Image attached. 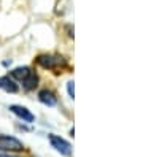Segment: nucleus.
Listing matches in <instances>:
<instances>
[{"instance_id":"nucleus-5","label":"nucleus","mask_w":159,"mask_h":157,"mask_svg":"<svg viewBox=\"0 0 159 157\" xmlns=\"http://www.w3.org/2000/svg\"><path fill=\"white\" fill-rule=\"evenodd\" d=\"M10 111H11L13 114H16L18 117H21L24 122H34V119H35V116H34L27 108H25V107H21V105H11Z\"/></svg>"},{"instance_id":"nucleus-8","label":"nucleus","mask_w":159,"mask_h":157,"mask_svg":"<svg viewBox=\"0 0 159 157\" xmlns=\"http://www.w3.org/2000/svg\"><path fill=\"white\" fill-rule=\"evenodd\" d=\"M67 90H69V95L73 98V97H75V87H73V81H70V83L67 84Z\"/></svg>"},{"instance_id":"nucleus-6","label":"nucleus","mask_w":159,"mask_h":157,"mask_svg":"<svg viewBox=\"0 0 159 157\" xmlns=\"http://www.w3.org/2000/svg\"><path fill=\"white\" fill-rule=\"evenodd\" d=\"M38 100L42 103H45V105H48V107H54V105L57 103V97L52 94L51 90H48V89L40 90V92H38Z\"/></svg>"},{"instance_id":"nucleus-9","label":"nucleus","mask_w":159,"mask_h":157,"mask_svg":"<svg viewBox=\"0 0 159 157\" xmlns=\"http://www.w3.org/2000/svg\"><path fill=\"white\" fill-rule=\"evenodd\" d=\"M0 157H19V155H15V154H10V152H3V154H0Z\"/></svg>"},{"instance_id":"nucleus-7","label":"nucleus","mask_w":159,"mask_h":157,"mask_svg":"<svg viewBox=\"0 0 159 157\" xmlns=\"http://www.w3.org/2000/svg\"><path fill=\"white\" fill-rule=\"evenodd\" d=\"M0 89H3L7 90V92H11V94H15L18 92V84L11 80L10 76H0Z\"/></svg>"},{"instance_id":"nucleus-4","label":"nucleus","mask_w":159,"mask_h":157,"mask_svg":"<svg viewBox=\"0 0 159 157\" xmlns=\"http://www.w3.org/2000/svg\"><path fill=\"white\" fill-rule=\"evenodd\" d=\"M48 140L51 143V146L54 148L57 152H61L62 155H70L72 154V146H70V143L67 140H64V138H61V137H57L54 133L48 135Z\"/></svg>"},{"instance_id":"nucleus-3","label":"nucleus","mask_w":159,"mask_h":157,"mask_svg":"<svg viewBox=\"0 0 159 157\" xmlns=\"http://www.w3.org/2000/svg\"><path fill=\"white\" fill-rule=\"evenodd\" d=\"M22 149H24V145L18 138L10 137V135H0V151L18 152V151H22Z\"/></svg>"},{"instance_id":"nucleus-2","label":"nucleus","mask_w":159,"mask_h":157,"mask_svg":"<svg viewBox=\"0 0 159 157\" xmlns=\"http://www.w3.org/2000/svg\"><path fill=\"white\" fill-rule=\"evenodd\" d=\"M37 63L40 67H43L46 70H51L54 73H59L64 67H67V60L59 54H40L37 59Z\"/></svg>"},{"instance_id":"nucleus-1","label":"nucleus","mask_w":159,"mask_h":157,"mask_svg":"<svg viewBox=\"0 0 159 157\" xmlns=\"http://www.w3.org/2000/svg\"><path fill=\"white\" fill-rule=\"evenodd\" d=\"M11 76L16 78L19 83H22V87L25 90H32L38 84V76L30 67H18L11 72Z\"/></svg>"}]
</instances>
